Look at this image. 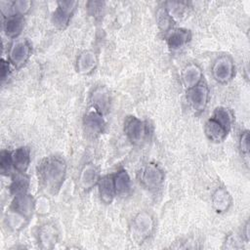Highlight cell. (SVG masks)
<instances>
[{
	"label": "cell",
	"instance_id": "1",
	"mask_svg": "<svg viewBox=\"0 0 250 250\" xmlns=\"http://www.w3.org/2000/svg\"><path fill=\"white\" fill-rule=\"evenodd\" d=\"M36 173L41 189L50 195H56L64 183L66 163L61 156L49 155L38 162Z\"/></svg>",
	"mask_w": 250,
	"mask_h": 250
},
{
	"label": "cell",
	"instance_id": "2",
	"mask_svg": "<svg viewBox=\"0 0 250 250\" xmlns=\"http://www.w3.org/2000/svg\"><path fill=\"white\" fill-rule=\"evenodd\" d=\"M154 226L152 215L147 211H140L135 215L130 225L131 239L137 244L144 243L152 234Z\"/></svg>",
	"mask_w": 250,
	"mask_h": 250
},
{
	"label": "cell",
	"instance_id": "3",
	"mask_svg": "<svg viewBox=\"0 0 250 250\" xmlns=\"http://www.w3.org/2000/svg\"><path fill=\"white\" fill-rule=\"evenodd\" d=\"M137 177L140 185L149 191H155L160 188L165 178L161 167L154 162H148L142 166L138 171Z\"/></svg>",
	"mask_w": 250,
	"mask_h": 250
},
{
	"label": "cell",
	"instance_id": "4",
	"mask_svg": "<svg viewBox=\"0 0 250 250\" xmlns=\"http://www.w3.org/2000/svg\"><path fill=\"white\" fill-rule=\"evenodd\" d=\"M123 131L127 139L133 145L138 146L143 144L146 140L149 128L146 121L140 119L137 116L129 115L124 120Z\"/></svg>",
	"mask_w": 250,
	"mask_h": 250
},
{
	"label": "cell",
	"instance_id": "5",
	"mask_svg": "<svg viewBox=\"0 0 250 250\" xmlns=\"http://www.w3.org/2000/svg\"><path fill=\"white\" fill-rule=\"evenodd\" d=\"M32 53L31 45L25 38L14 39L8 51V61L16 67H22L30 59Z\"/></svg>",
	"mask_w": 250,
	"mask_h": 250
},
{
	"label": "cell",
	"instance_id": "6",
	"mask_svg": "<svg viewBox=\"0 0 250 250\" xmlns=\"http://www.w3.org/2000/svg\"><path fill=\"white\" fill-rule=\"evenodd\" d=\"M209 88L203 81L187 90L186 99L189 108L194 114L198 115L205 110L209 102Z\"/></svg>",
	"mask_w": 250,
	"mask_h": 250
},
{
	"label": "cell",
	"instance_id": "7",
	"mask_svg": "<svg viewBox=\"0 0 250 250\" xmlns=\"http://www.w3.org/2000/svg\"><path fill=\"white\" fill-rule=\"evenodd\" d=\"M213 78L220 84H227L232 80L235 74V65L232 58L229 55L219 56L212 64Z\"/></svg>",
	"mask_w": 250,
	"mask_h": 250
},
{
	"label": "cell",
	"instance_id": "8",
	"mask_svg": "<svg viewBox=\"0 0 250 250\" xmlns=\"http://www.w3.org/2000/svg\"><path fill=\"white\" fill-rule=\"evenodd\" d=\"M78 6L77 1H59L57 8L52 14V23L59 30L65 29Z\"/></svg>",
	"mask_w": 250,
	"mask_h": 250
},
{
	"label": "cell",
	"instance_id": "9",
	"mask_svg": "<svg viewBox=\"0 0 250 250\" xmlns=\"http://www.w3.org/2000/svg\"><path fill=\"white\" fill-rule=\"evenodd\" d=\"M10 211L22 216L28 221L35 211V199L28 192L17 194L13 196Z\"/></svg>",
	"mask_w": 250,
	"mask_h": 250
},
{
	"label": "cell",
	"instance_id": "10",
	"mask_svg": "<svg viewBox=\"0 0 250 250\" xmlns=\"http://www.w3.org/2000/svg\"><path fill=\"white\" fill-rule=\"evenodd\" d=\"M84 131L88 136L97 137L102 134L105 127L104 115L93 107H90L83 117Z\"/></svg>",
	"mask_w": 250,
	"mask_h": 250
},
{
	"label": "cell",
	"instance_id": "11",
	"mask_svg": "<svg viewBox=\"0 0 250 250\" xmlns=\"http://www.w3.org/2000/svg\"><path fill=\"white\" fill-rule=\"evenodd\" d=\"M59 239V231L57 228L50 223H45L38 228L37 242L42 249H52L55 247Z\"/></svg>",
	"mask_w": 250,
	"mask_h": 250
},
{
	"label": "cell",
	"instance_id": "12",
	"mask_svg": "<svg viewBox=\"0 0 250 250\" xmlns=\"http://www.w3.org/2000/svg\"><path fill=\"white\" fill-rule=\"evenodd\" d=\"M91 107L103 115L110 108V93L104 86H97L90 94Z\"/></svg>",
	"mask_w": 250,
	"mask_h": 250
},
{
	"label": "cell",
	"instance_id": "13",
	"mask_svg": "<svg viewBox=\"0 0 250 250\" xmlns=\"http://www.w3.org/2000/svg\"><path fill=\"white\" fill-rule=\"evenodd\" d=\"M98 62L99 60L97 54L92 50H85L77 56L75 67L78 73L88 75L96 69Z\"/></svg>",
	"mask_w": 250,
	"mask_h": 250
},
{
	"label": "cell",
	"instance_id": "14",
	"mask_svg": "<svg viewBox=\"0 0 250 250\" xmlns=\"http://www.w3.org/2000/svg\"><path fill=\"white\" fill-rule=\"evenodd\" d=\"M181 79L184 87L188 90L203 81V72L200 66L194 62L188 63L182 70Z\"/></svg>",
	"mask_w": 250,
	"mask_h": 250
},
{
	"label": "cell",
	"instance_id": "15",
	"mask_svg": "<svg viewBox=\"0 0 250 250\" xmlns=\"http://www.w3.org/2000/svg\"><path fill=\"white\" fill-rule=\"evenodd\" d=\"M99 169L93 163H86L80 170L79 185L85 191H89L98 185L100 180Z\"/></svg>",
	"mask_w": 250,
	"mask_h": 250
},
{
	"label": "cell",
	"instance_id": "16",
	"mask_svg": "<svg viewBox=\"0 0 250 250\" xmlns=\"http://www.w3.org/2000/svg\"><path fill=\"white\" fill-rule=\"evenodd\" d=\"M211 203L216 213L223 214L230 208L232 204V197L225 187H218L212 193Z\"/></svg>",
	"mask_w": 250,
	"mask_h": 250
},
{
	"label": "cell",
	"instance_id": "17",
	"mask_svg": "<svg viewBox=\"0 0 250 250\" xmlns=\"http://www.w3.org/2000/svg\"><path fill=\"white\" fill-rule=\"evenodd\" d=\"M191 39L190 30L183 27L171 28L166 35V42L171 50H178L188 44Z\"/></svg>",
	"mask_w": 250,
	"mask_h": 250
},
{
	"label": "cell",
	"instance_id": "18",
	"mask_svg": "<svg viewBox=\"0 0 250 250\" xmlns=\"http://www.w3.org/2000/svg\"><path fill=\"white\" fill-rule=\"evenodd\" d=\"M98 190L101 201L104 204H110L116 196L112 175H104L98 182Z\"/></svg>",
	"mask_w": 250,
	"mask_h": 250
},
{
	"label": "cell",
	"instance_id": "19",
	"mask_svg": "<svg viewBox=\"0 0 250 250\" xmlns=\"http://www.w3.org/2000/svg\"><path fill=\"white\" fill-rule=\"evenodd\" d=\"M204 134L206 138L213 143H222L226 140L229 133L220 123L214 120L212 117L208 118L203 127Z\"/></svg>",
	"mask_w": 250,
	"mask_h": 250
},
{
	"label": "cell",
	"instance_id": "20",
	"mask_svg": "<svg viewBox=\"0 0 250 250\" xmlns=\"http://www.w3.org/2000/svg\"><path fill=\"white\" fill-rule=\"evenodd\" d=\"M30 160V148L27 146H20L12 151L13 169L16 173H26Z\"/></svg>",
	"mask_w": 250,
	"mask_h": 250
},
{
	"label": "cell",
	"instance_id": "21",
	"mask_svg": "<svg viewBox=\"0 0 250 250\" xmlns=\"http://www.w3.org/2000/svg\"><path fill=\"white\" fill-rule=\"evenodd\" d=\"M24 27V20L23 17L13 15L5 18V21L3 23V29L7 37L14 39L19 38L21 31Z\"/></svg>",
	"mask_w": 250,
	"mask_h": 250
},
{
	"label": "cell",
	"instance_id": "22",
	"mask_svg": "<svg viewBox=\"0 0 250 250\" xmlns=\"http://www.w3.org/2000/svg\"><path fill=\"white\" fill-rule=\"evenodd\" d=\"M113 176V184L116 191V195L126 196L131 191V178L125 169H120Z\"/></svg>",
	"mask_w": 250,
	"mask_h": 250
},
{
	"label": "cell",
	"instance_id": "23",
	"mask_svg": "<svg viewBox=\"0 0 250 250\" xmlns=\"http://www.w3.org/2000/svg\"><path fill=\"white\" fill-rule=\"evenodd\" d=\"M210 117H212L214 120H216L218 123H220L228 132L230 131L233 121H234L232 111L229 108L223 106V105L217 106L213 110L212 115Z\"/></svg>",
	"mask_w": 250,
	"mask_h": 250
},
{
	"label": "cell",
	"instance_id": "24",
	"mask_svg": "<svg viewBox=\"0 0 250 250\" xmlns=\"http://www.w3.org/2000/svg\"><path fill=\"white\" fill-rule=\"evenodd\" d=\"M29 187V178L25 173H16L13 175L11 185L9 187L10 193L15 196L17 194L27 192Z\"/></svg>",
	"mask_w": 250,
	"mask_h": 250
},
{
	"label": "cell",
	"instance_id": "25",
	"mask_svg": "<svg viewBox=\"0 0 250 250\" xmlns=\"http://www.w3.org/2000/svg\"><path fill=\"white\" fill-rule=\"evenodd\" d=\"M173 18L170 16L165 6L158 8L156 11V23L159 29L163 32H168L172 28Z\"/></svg>",
	"mask_w": 250,
	"mask_h": 250
},
{
	"label": "cell",
	"instance_id": "26",
	"mask_svg": "<svg viewBox=\"0 0 250 250\" xmlns=\"http://www.w3.org/2000/svg\"><path fill=\"white\" fill-rule=\"evenodd\" d=\"M13 169L12 163V151L3 149L0 152V170L2 174L8 175L9 172Z\"/></svg>",
	"mask_w": 250,
	"mask_h": 250
},
{
	"label": "cell",
	"instance_id": "27",
	"mask_svg": "<svg viewBox=\"0 0 250 250\" xmlns=\"http://www.w3.org/2000/svg\"><path fill=\"white\" fill-rule=\"evenodd\" d=\"M238 148L240 151V154L247 158L249 157V131L244 130L240 133L239 139H238Z\"/></svg>",
	"mask_w": 250,
	"mask_h": 250
},
{
	"label": "cell",
	"instance_id": "28",
	"mask_svg": "<svg viewBox=\"0 0 250 250\" xmlns=\"http://www.w3.org/2000/svg\"><path fill=\"white\" fill-rule=\"evenodd\" d=\"M49 210H50V203L45 196H42L37 200H35V211L43 215V214H47Z\"/></svg>",
	"mask_w": 250,
	"mask_h": 250
},
{
	"label": "cell",
	"instance_id": "29",
	"mask_svg": "<svg viewBox=\"0 0 250 250\" xmlns=\"http://www.w3.org/2000/svg\"><path fill=\"white\" fill-rule=\"evenodd\" d=\"M104 5V3L101 1H90L87 3V9L93 17H96L97 15H100L102 13Z\"/></svg>",
	"mask_w": 250,
	"mask_h": 250
},
{
	"label": "cell",
	"instance_id": "30",
	"mask_svg": "<svg viewBox=\"0 0 250 250\" xmlns=\"http://www.w3.org/2000/svg\"><path fill=\"white\" fill-rule=\"evenodd\" d=\"M11 65L12 64L10 63V62L8 60L7 61L4 59L1 60V80L2 81H4L8 77V75L10 73Z\"/></svg>",
	"mask_w": 250,
	"mask_h": 250
},
{
	"label": "cell",
	"instance_id": "31",
	"mask_svg": "<svg viewBox=\"0 0 250 250\" xmlns=\"http://www.w3.org/2000/svg\"><path fill=\"white\" fill-rule=\"evenodd\" d=\"M242 237L246 242L249 241L250 234H249V222L248 221H246V223L242 229Z\"/></svg>",
	"mask_w": 250,
	"mask_h": 250
}]
</instances>
